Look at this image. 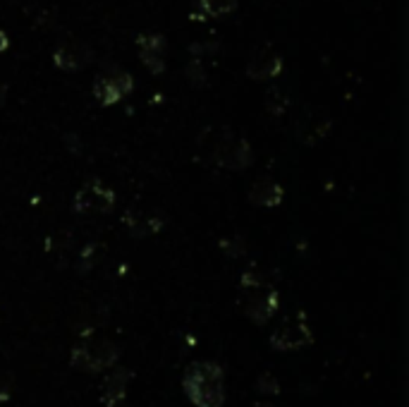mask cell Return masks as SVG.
<instances>
[{
    "mask_svg": "<svg viewBox=\"0 0 409 407\" xmlns=\"http://www.w3.org/2000/svg\"><path fill=\"white\" fill-rule=\"evenodd\" d=\"M182 388L197 407H225L223 367L216 362H194L187 367Z\"/></svg>",
    "mask_w": 409,
    "mask_h": 407,
    "instance_id": "obj_1",
    "label": "cell"
},
{
    "mask_svg": "<svg viewBox=\"0 0 409 407\" xmlns=\"http://www.w3.org/2000/svg\"><path fill=\"white\" fill-rule=\"evenodd\" d=\"M120 360V348L115 345L108 338H84L81 343L72 348L70 352V362L72 367L81 369V372H89V374H103L117 365Z\"/></svg>",
    "mask_w": 409,
    "mask_h": 407,
    "instance_id": "obj_2",
    "label": "cell"
},
{
    "mask_svg": "<svg viewBox=\"0 0 409 407\" xmlns=\"http://www.w3.org/2000/svg\"><path fill=\"white\" fill-rule=\"evenodd\" d=\"M211 156L213 163L225 168V171H244L251 163V159H254V151H251L249 142L244 137L220 132V137L211 147Z\"/></svg>",
    "mask_w": 409,
    "mask_h": 407,
    "instance_id": "obj_3",
    "label": "cell"
},
{
    "mask_svg": "<svg viewBox=\"0 0 409 407\" xmlns=\"http://www.w3.org/2000/svg\"><path fill=\"white\" fill-rule=\"evenodd\" d=\"M132 89H134V79L120 67H110V70L100 72L96 81H93V96H96L100 105H113L122 101L125 96H129Z\"/></svg>",
    "mask_w": 409,
    "mask_h": 407,
    "instance_id": "obj_4",
    "label": "cell"
},
{
    "mask_svg": "<svg viewBox=\"0 0 409 407\" xmlns=\"http://www.w3.org/2000/svg\"><path fill=\"white\" fill-rule=\"evenodd\" d=\"M313 343V331L306 323L304 314H297L287 321H282L275 333L270 336V348L278 352H292V350H301Z\"/></svg>",
    "mask_w": 409,
    "mask_h": 407,
    "instance_id": "obj_5",
    "label": "cell"
},
{
    "mask_svg": "<svg viewBox=\"0 0 409 407\" xmlns=\"http://www.w3.org/2000/svg\"><path fill=\"white\" fill-rule=\"evenodd\" d=\"M113 206H115V194L100 183H89L74 194L72 209L79 216H100L110 214Z\"/></svg>",
    "mask_w": 409,
    "mask_h": 407,
    "instance_id": "obj_6",
    "label": "cell"
},
{
    "mask_svg": "<svg viewBox=\"0 0 409 407\" xmlns=\"http://www.w3.org/2000/svg\"><path fill=\"white\" fill-rule=\"evenodd\" d=\"M249 292L251 295L247 297V302H244V311H247V316L254 323L266 326L270 319H273L275 309H278V292L270 285L256 287V290H249Z\"/></svg>",
    "mask_w": 409,
    "mask_h": 407,
    "instance_id": "obj_7",
    "label": "cell"
},
{
    "mask_svg": "<svg viewBox=\"0 0 409 407\" xmlns=\"http://www.w3.org/2000/svg\"><path fill=\"white\" fill-rule=\"evenodd\" d=\"M282 72V58L273 48L263 46L259 51H254L247 60V77L254 81H268L275 79Z\"/></svg>",
    "mask_w": 409,
    "mask_h": 407,
    "instance_id": "obj_8",
    "label": "cell"
},
{
    "mask_svg": "<svg viewBox=\"0 0 409 407\" xmlns=\"http://www.w3.org/2000/svg\"><path fill=\"white\" fill-rule=\"evenodd\" d=\"M93 60V51L86 43L81 41H67L62 43L58 51L53 53V62L55 67L65 72H77V70H84L86 65Z\"/></svg>",
    "mask_w": 409,
    "mask_h": 407,
    "instance_id": "obj_9",
    "label": "cell"
},
{
    "mask_svg": "<svg viewBox=\"0 0 409 407\" xmlns=\"http://www.w3.org/2000/svg\"><path fill=\"white\" fill-rule=\"evenodd\" d=\"M132 381L129 369H115L100 384V403L105 407H117L127 396V386Z\"/></svg>",
    "mask_w": 409,
    "mask_h": 407,
    "instance_id": "obj_10",
    "label": "cell"
},
{
    "mask_svg": "<svg viewBox=\"0 0 409 407\" xmlns=\"http://www.w3.org/2000/svg\"><path fill=\"white\" fill-rule=\"evenodd\" d=\"M125 228L129 230V235L134 237H151L156 233H161L163 228V218L154 211H139V209H129L127 214L122 216Z\"/></svg>",
    "mask_w": 409,
    "mask_h": 407,
    "instance_id": "obj_11",
    "label": "cell"
},
{
    "mask_svg": "<svg viewBox=\"0 0 409 407\" xmlns=\"http://www.w3.org/2000/svg\"><path fill=\"white\" fill-rule=\"evenodd\" d=\"M139 55L144 60V65L149 67L154 74H161L163 67H166V39L159 34H146V36H139Z\"/></svg>",
    "mask_w": 409,
    "mask_h": 407,
    "instance_id": "obj_12",
    "label": "cell"
},
{
    "mask_svg": "<svg viewBox=\"0 0 409 407\" xmlns=\"http://www.w3.org/2000/svg\"><path fill=\"white\" fill-rule=\"evenodd\" d=\"M282 197H285L282 187L270 178L256 180V183L249 187V202L256 204V206H263V209H273V206H278L282 202Z\"/></svg>",
    "mask_w": 409,
    "mask_h": 407,
    "instance_id": "obj_13",
    "label": "cell"
},
{
    "mask_svg": "<svg viewBox=\"0 0 409 407\" xmlns=\"http://www.w3.org/2000/svg\"><path fill=\"white\" fill-rule=\"evenodd\" d=\"M199 8L206 17L218 20V17H225L237 10V0H199Z\"/></svg>",
    "mask_w": 409,
    "mask_h": 407,
    "instance_id": "obj_14",
    "label": "cell"
},
{
    "mask_svg": "<svg viewBox=\"0 0 409 407\" xmlns=\"http://www.w3.org/2000/svg\"><path fill=\"white\" fill-rule=\"evenodd\" d=\"M240 285L244 287V290H256V287H266L268 283H266V278H263V273L259 271V268H247L240 278Z\"/></svg>",
    "mask_w": 409,
    "mask_h": 407,
    "instance_id": "obj_15",
    "label": "cell"
},
{
    "mask_svg": "<svg viewBox=\"0 0 409 407\" xmlns=\"http://www.w3.org/2000/svg\"><path fill=\"white\" fill-rule=\"evenodd\" d=\"M256 391L263 393V396H278L280 386H278V381H275V377L263 374V377H259V381H256Z\"/></svg>",
    "mask_w": 409,
    "mask_h": 407,
    "instance_id": "obj_16",
    "label": "cell"
},
{
    "mask_svg": "<svg viewBox=\"0 0 409 407\" xmlns=\"http://www.w3.org/2000/svg\"><path fill=\"white\" fill-rule=\"evenodd\" d=\"M220 249H223L228 256H242L244 254V240L242 237H228V240L220 242Z\"/></svg>",
    "mask_w": 409,
    "mask_h": 407,
    "instance_id": "obj_17",
    "label": "cell"
},
{
    "mask_svg": "<svg viewBox=\"0 0 409 407\" xmlns=\"http://www.w3.org/2000/svg\"><path fill=\"white\" fill-rule=\"evenodd\" d=\"M10 393H12V379L8 374H0V403H5L10 398Z\"/></svg>",
    "mask_w": 409,
    "mask_h": 407,
    "instance_id": "obj_18",
    "label": "cell"
},
{
    "mask_svg": "<svg viewBox=\"0 0 409 407\" xmlns=\"http://www.w3.org/2000/svg\"><path fill=\"white\" fill-rule=\"evenodd\" d=\"M8 46H10V39H8V34H5V31L0 29V53H3V51H8Z\"/></svg>",
    "mask_w": 409,
    "mask_h": 407,
    "instance_id": "obj_19",
    "label": "cell"
},
{
    "mask_svg": "<svg viewBox=\"0 0 409 407\" xmlns=\"http://www.w3.org/2000/svg\"><path fill=\"white\" fill-rule=\"evenodd\" d=\"M256 407H275V405H270V403H261V405H256Z\"/></svg>",
    "mask_w": 409,
    "mask_h": 407,
    "instance_id": "obj_20",
    "label": "cell"
}]
</instances>
